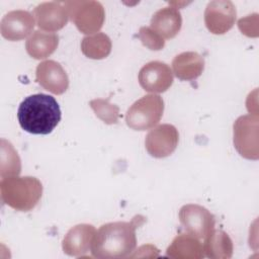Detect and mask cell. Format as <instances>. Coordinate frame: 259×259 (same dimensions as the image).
I'll use <instances>...</instances> for the list:
<instances>
[{
	"label": "cell",
	"mask_w": 259,
	"mask_h": 259,
	"mask_svg": "<svg viewBox=\"0 0 259 259\" xmlns=\"http://www.w3.org/2000/svg\"><path fill=\"white\" fill-rule=\"evenodd\" d=\"M144 223L145 218L137 215L131 222H114L102 225L92 242L91 253L93 257L117 259L131 256L137 246L136 230Z\"/></svg>",
	"instance_id": "cell-1"
},
{
	"label": "cell",
	"mask_w": 259,
	"mask_h": 259,
	"mask_svg": "<svg viewBox=\"0 0 259 259\" xmlns=\"http://www.w3.org/2000/svg\"><path fill=\"white\" fill-rule=\"evenodd\" d=\"M61 109L50 95L37 93L26 97L17 110V119L22 130L32 135H48L59 124Z\"/></svg>",
	"instance_id": "cell-2"
},
{
	"label": "cell",
	"mask_w": 259,
	"mask_h": 259,
	"mask_svg": "<svg viewBox=\"0 0 259 259\" xmlns=\"http://www.w3.org/2000/svg\"><path fill=\"white\" fill-rule=\"evenodd\" d=\"M1 200L18 211H29L35 207L42 194L41 182L31 176H12L0 182Z\"/></svg>",
	"instance_id": "cell-3"
},
{
	"label": "cell",
	"mask_w": 259,
	"mask_h": 259,
	"mask_svg": "<svg viewBox=\"0 0 259 259\" xmlns=\"http://www.w3.org/2000/svg\"><path fill=\"white\" fill-rule=\"evenodd\" d=\"M164 112V101L161 96L148 94L137 100L127 109L125 122L135 131L153 128L161 119Z\"/></svg>",
	"instance_id": "cell-4"
},
{
	"label": "cell",
	"mask_w": 259,
	"mask_h": 259,
	"mask_svg": "<svg viewBox=\"0 0 259 259\" xmlns=\"http://www.w3.org/2000/svg\"><path fill=\"white\" fill-rule=\"evenodd\" d=\"M69 11V18L76 25L78 30L85 34L97 33L105 19V12L102 4L94 0L66 1Z\"/></svg>",
	"instance_id": "cell-5"
},
{
	"label": "cell",
	"mask_w": 259,
	"mask_h": 259,
	"mask_svg": "<svg viewBox=\"0 0 259 259\" xmlns=\"http://www.w3.org/2000/svg\"><path fill=\"white\" fill-rule=\"evenodd\" d=\"M259 119L257 114H245L238 117L233 125V142L237 152L245 159L259 158L258 143Z\"/></svg>",
	"instance_id": "cell-6"
},
{
	"label": "cell",
	"mask_w": 259,
	"mask_h": 259,
	"mask_svg": "<svg viewBox=\"0 0 259 259\" xmlns=\"http://www.w3.org/2000/svg\"><path fill=\"white\" fill-rule=\"evenodd\" d=\"M179 221L187 234L204 239L215 225L214 215L205 207L199 204L188 203L179 210Z\"/></svg>",
	"instance_id": "cell-7"
},
{
	"label": "cell",
	"mask_w": 259,
	"mask_h": 259,
	"mask_svg": "<svg viewBox=\"0 0 259 259\" xmlns=\"http://www.w3.org/2000/svg\"><path fill=\"white\" fill-rule=\"evenodd\" d=\"M179 134L177 128L169 123L159 124L151 130L145 139L147 152L154 158L170 156L177 148Z\"/></svg>",
	"instance_id": "cell-8"
},
{
	"label": "cell",
	"mask_w": 259,
	"mask_h": 259,
	"mask_svg": "<svg viewBox=\"0 0 259 259\" xmlns=\"http://www.w3.org/2000/svg\"><path fill=\"white\" fill-rule=\"evenodd\" d=\"M237 11L230 0L210 1L204 11V23L213 34H224L235 24Z\"/></svg>",
	"instance_id": "cell-9"
},
{
	"label": "cell",
	"mask_w": 259,
	"mask_h": 259,
	"mask_svg": "<svg viewBox=\"0 0 259 259\" xmlns=\"http://www.w3.org/2000/svg\"><path fill=\"white\" fill-rule=\"evenodd\" d=\"M141 87L150 93L165 92L173 83L170 67L160 61H152L144 65L138 75Z\"/></svg>",
	"instance_id": "cell-10"
},
{
	"label": "cell",
	"mask_w": 259,
	"mask_h": 259,
	"mask_svg": "<svg viewBox=\"0 0 259 259\" xmlns=\"http://www.w3.org/2000/svg\"><path fill=\"white\" fill-rule=\"evenodd\" d=\"M33 17L38 28L46 31H58L68 22L69 11L66 2H44L33 9Z\"/></svg>",
	"instance_id": "cell-11"
},
{
	"label": "cell",
	"mask_w": 259,
	"mask_h": 259,
	"mask_svg": "<svg viewBox=\"0 0 259 259\" xmlns=\"http://www.w3.org/2000/svg\"><path fill=\"white\" fill-rule=\"evenodd\" d=\"M36 82L49 92L61 95L69 87V78L63 67L54 60L39 63L35 71Z\"/></svg>",
	"instance_id": "cell-12"
},
{
	"label": "cell",
	"mask_w": 259,
	"mask_h": 259,
	"mask_svg": "<svg viewBox=\"0 0 259 259\" xmlns=\"http://www.w3.org/2000/svg\"><path fill=\"white\" fill-rule=\"evenodd\" d=\"M35 21L31 13L25 10H13L6 13L0 23V31L4 38L16 41L27 37Z\"/></svg>",
	"instance_id": "cell-13"
},
{
	"label": "cell",
	"mask_w": 259,
	"mask_h": 259,
	"mask_svg": "<svg viewBox=\"0 0 259 259\" xmlns=\"http://www.w3.org/2000/svg\"><path fill=\"white\" fill-rule=\"evenodd\" d=\"M96 230L92 225L79 224L71 228L65 235L62 248L65 254L72 257H80L91 251L92 242Z\"/></svg>",
	"instance_id": "cell-14"
},
{
	"label": "cell",
	"mask_w": 259,
	"mask_h": 259,
	"mask_svg": "<svg viewBox=\"0 0 259 259\" xmlns=\"http://www.w3.org/2000/svg\"><path fill=\"white\" fill-rule=\"evenodd\" d=\"M182 17L176 7L168 6L156 11L151 18V28L164 39L175 37L181 29Z\"/></svg>",
	"instance_id": "cell-15"
},
{
	"label": "cell",
	"mask_w": 259,
	"mask_h": 259,
	"mask_svg": "<svg viewBox=\"0 0 259 259\" xmlns=\"http://www.w3.org/2000/svg\"><path fill=\"white\" fill-rule=\"evenodd\" d=\"M172 69L180 80H195L204 70V59L196 52H183L173 59Z\"/></svg>",
	"instance_id": "cell-16"
},
{
	"label": "cell",
	"mask_w": 259,
	"mask_h": 259,
	"mask_svg": "<svg viewBox=\"0 0 259 259\" xmlns=\"http://www.w3.org/2000/svg\"><path fill=\"white\" fill-rule=\"evenodd\" d=\"M166 255L173 259H201L205 256L199 239L189 234L177 235L167 248Z\"/></svg>",
	"instance_id": "cell-17"
},
{
	"label": "cell",
	"mask_w": 259,
	"mask_h": 259,
	"mask_svg": "<svg viewBox=\"0 0 259 259\" xmlns=\"http://www.w3.org/2000/svg\"><path fill=\"white\" fill-rule=\"evenodd\" d=\"M59 46V36L54 32L35 30L27 38L25 49L27 54L35 59L42 60L50 57Z\"/></svg>",
	"instance_id": "cell-18"
},
{
	"label": "cell",
	"mask_w": 259,
	"mask_h": 259,
	"mask_svg": "<svg viewBox=\"0 0 259 259\" xmlns=\"http://www.w3.org/2000/svg\"><path fill=\"white\" fill-rule=\"evenodd\" d=\"M204 255L212 259H229L233 255V241L229 235L222 230H212L203 243Z\"/></svg>",
	"instance_id": "cell-19"
},
{
	"label": "cell",
	"mask_w": 259,
	"mask_h": 259,
	"mask_svg": "<svg viewBox=\"0 0 259 259\" xmlns=\"http://www.w3.org/2000/svg\"><path fill=\"white\" fill-rule=\"evenodd\" d=\"M111 40L108 35L103 32L83 37L81 41V51L84 56L93 60H101L106 58L111 52Z\"/></svg>",
	"instance_id": "cell-20"
},
{
	"label": "cell",
	"mask_w": 259,
	"mask_h": 259,
	"mask_svg": "<svg viewBox=\"0 0 259 259\" xmlns=\"http://www.w3.org/2000/svg\"><path fill=\"white\" fill-rule=\"evenodd\" d=\"M21 171L20 158L10 142L1 140V166L0 175L2 178L18 176Z\"/></svg>",
	"instance_id": "cell-21"
},
{
	"label": "cell",
	"mask_w": 259,
	"mask_h": 259,
	"mask_svg": "<svg viewBox=\"0 0 259 259\" xmlns=\"http://www.w3.org/2000/svg\"><path fill=\"white\" fill-rule=\"evenodd\" d=\"M95 115L106 124L117 123L119 118V108L117 105L109 102L108 99L96 98L89 102Z\"/></svg>",
	"instance_id": "cell-22"
},
{
	"label": "cell",
	"mask_w": 259,
	"mask_h": 259,
	"mask_svg": "<svg viewBox=\"0 0 259 259\" xmlns=\"http://www.w3.org/2000/svg\"><path fill=\"white\" fill-rule=\"evenodd\" d=\"M139 38L142 44L151 51H160L165 46L164 38L149 26H142L140 28Z\"/></svg>",
	"instance_id": "cell-23"
}]
</instances>
